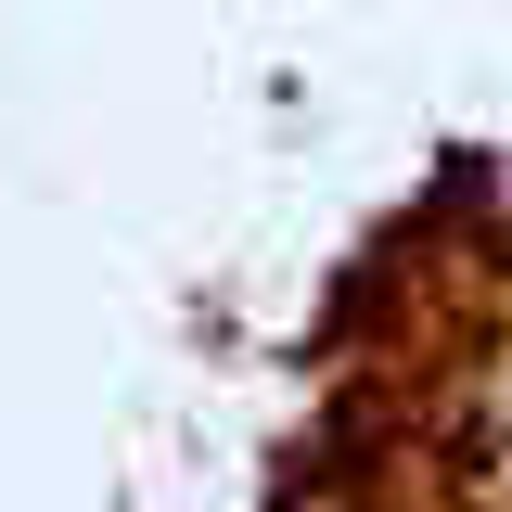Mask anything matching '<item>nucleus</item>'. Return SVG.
Wrapping results in <instances>:
<instances>
[{
    "label": "nucleus",
    "instance_id": "1",
    "mask_svg": "<svg viewBox=\"0 0 512 512\" xmlns=\"http://www.w3.org/2000/svg\"><path fill=\"white\" fill-rule=\"evenodd\" d=\"M308 512H512V308L487 372H461L448 397L436 372L359 384L308 461Z\"/></svg>",
    "mask_w": 512,
    "mask_h": 512
}]
</instances>
